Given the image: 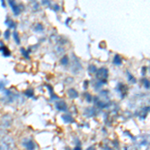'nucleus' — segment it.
I'll use <instances>...</instances> for the list:
<instances>
[{
	"mask_svg": "<svg viewBox=\"0 0 150 150\" xmlns=\"http://www.w3.org/2000/svg\"><path fill=\"white\" fill-rule=\"evenodd\" d=\"M15 142L10 136H3L0 139V150H13Z\"/></svg>",
	"mask_w": 150,
	"mask_h": 150,
	"instance_id": "f257e3e1",
	"label": "nucleus"
},
{
	"mask_svg": "<svg viewBox=\"0 0 150 150\" xmlns=\"http://www.w3.org/2000/svg\"><path fill=\"white\" fill-rule=\"evenodd\" d=\"M96 76H97V79L101 82L102 84H105L106 80H107L108 77V69L105 68V67H101V68L97 69L96 71Z\"/></svg>",
	"mask_w": 150,
	"mask_h": 150,
	"instance_id": "f03ea898",
	"label": "nucleus"
},
{
	"mask_svg": "<svg viewBox=\"0 0 150 150\" xmlns=\"http://www.w3.org/2000/svg\"><path fill=\"white\" fill-rule=\"evenodd\" d=\"M12 121H13V118L10 114H5L1 117V120H0V124L3 128H7L9 126H11Z\"/></svg>",
	"mask_w": 150,
	"mask_h": 150,
	"instance_id": "7ed1b4c3",
	"label": "nucleus"
},
{
	"mask_svg": "<svg viewBox=\"0 0 150 150\" xmlns=\"http://www.w3.org/2000/svg\"><path fill=\"white\" fill-rule=\"evenodd\" d=\"M22 145L24 148H26L27 150H35L36 149V144L31 138H24L22 140Z\"/></svg>",
	"mask_w": 150,
	"mask_h": 150,
	"instance_id": "20e7f679",
	"label": "nucleus"
},
{
	"mask_svg": "<svg viewBox=\"0 0 150 150\" xmlns=\"http://www.w3.org/2000/svg\"><path fill=\"white\" fill-rule=\"evenodd\" d=\"M71 70L74 72V73H78V72L81 70L80 62H79V60L77 59V58L74 56V55H73V66H72Z\"/></svg>",
	"mask_w": 150,
	"mask_h": 150,
	"instance_id": "39448f33",
	"label": "nucleus"
},
{
	"mask_svg": "<svg viewBox=\"0 0 150 150\" xmlns=\"http://www.w3.org/2000/svg\"><path fill=\"white\" fill-rule=\"evenodd\" d=\"M8 3H9V5H10L11 8H12V11H13V13L15 14V15H18V14L20 13V9H19L18 4L16 3L15 1H9Z\"/></svg>",
	"mask_w": 150,
	"mask_h": 150,
	"instance_id": "423d86ee",
	"label": "nucleus"
},
{
	"mask_svg": "<svg viewBox=\"0 0 150 150\" xmlns=\"http://www.w3.org/2000/svg\"><path fill=\"white\" fill-rule=\"evenodd\" d=\"M56 108L59 111H66L67 110V104L63 100H59L56 102Z\"/></svg>",
	"mask_w": 150,
	"mask_h": 150,
	"instance_id": "0eeeda50",
	"label": "nucleus"
},
{
	"mask_svg": "<svg viewBox=\"0 0 150 150\" xmlns=\"http://www.w3.org/2000/svg\"><path fill=\"white\" fill-rule=\"evenodd\" d=\"M67 94H68V96L70 98H77L78 97V92H77L74 88L68 89V90H67Z\"/></svg>",
	"mask_w": 150,
	"mask_h": 150,
	"instance_id": "6e6552de",
	"label": "nucleus"
},
{
	"mask_svg": "<svg viewBox=\"0 0 150 150\" xmlns=\"http://www.w3.org/2000/svg\"><path fill=\"white\" fill-rule=\"evenodd\" d=\"M62 119H63L65 122H68V123L74 122L73 117H72V116L70 115V114H64V115H62Z\"/></svg>",
	"mask_w": 150,
	"mask_h": 150,
	"instance_id": "1a4fd4ad",
	"label": "nucleus"
},
{
	"mask_svg": "<svg viewBox=\"0 0 150 150\" xmlns=\"http://www.w3.org/2000/svg\"><path fill=\"white\" fill-rule=\"evenodd\" d=\"M113 63L115 65H117V66H119V65H121L122 63V58L119 56V55H115L114 58H113Z\"/></svg>",
	"mask_w": 150,
	"mask_h": 150,
	"instance_id": "9d476101",
	"label": "nucleus"
},
{
	"mask_svg": "<svg viewBox=\"0 0 150 150\" xmlns=\"http://www.w3.org/2000/svg\"><path fill=\"white\" fill-rule=\"evenodd\" d=\"M85 112H89V114H87V115H86V116H88V117H92V116L96 115V110L94 109L93 107L87 108V109L85 110Z\"/></svg>",
	"mask_w": 150,
	"mask_h": 150,
	"instance_id": "9b49d317",
	"label": "nucleus"
},
{
	"mask_svg": "<svg viewBox=\"0 0 150 150\" xmlns=\"http://www.w3.org/2000/svg\"><path fill=\"white\" fill-rule=\"evenodd\" d=\"M88 71L90 72L91 74H94V73H96V71H97V68H96V66L95 65H89V67H88Z\"/></svg>",
	"mask_w": 150,
	"mask_h": 150,
	"instance_id": "f8f14e48",
	"label": "nucleus"
},
{
	"mask_svg": "<svg viewBox=\"0 0 150 150\" xmlns=\"http://www.w3.org/2000/svg\"><path fill=\"white\" fill-rule=\"evenodd\" d=\"M0 50H1L2 53H3V55H4L5 57H7V56H9V55H10V51H8L6 47L2 46V48H0Z\"/></svg>",
	"mask_w": 150,
	"mask_h": 150,
	"instance_id": "ddd939ff",
	"label": "nucleus"
},
{
	"mask_svg": "<svg viewBox=\"0 0 150 150\" xmlns=\"http://www.w3.org/2000/svg\"><path fill=\"white\" fill-rule=\"evenodd\" d=\"M60 62H61V64L63 65V66H66V65H68V62H69L68 57H67V56H63Z\"/></svg>",
	"mask_w": 150,
	"mask_h": 150,
	"instance_id": "4468645a",
	"label": "nucleus"
},
{
	"mask_svg": "<svg viewBox=\"0 0 150 150\" xmlns=\"http://www.w3.org/2000/svg\"><path fill=\"white\" fill-rule=\"evenodd\" d=\"M127 76H128V80L131 82V83H135V82H136V79H135L134 77H133V75L128 71H127Z\"/></svg>",
	"mask_w": 150,
	"mask_h": 150,
	"instance_id": "2eb2a0df",
	"label": "nucleus"
},
{
	"mask_svg": "<svg viewBox=\"0 0 150 150\" xmlns=\"http://www.w3.org/2000/svg\"><path fill=\"white\" fill-rule=\"evenodd\" d=\"M25 95L28 96V97H33V95H34V91H33V89H28V90H26Z\"/></svg>",
	"mask_w": 150,
	"mask_h": 150,
	"instance_id": "dca6fc26",
	"label": "nucleus"
},
{
	"mask_svg": "<svg viewBox=\"0 0 150 150\" xmlns=\"http://www.w3.org/2000/svg\"><path fill=\"white\" fill-rule=\"evenodd\" d=\"M43 29H44V27H43V25H42V24H40V23L36 24L35 27H34L35 31H43Z\"/></svg>",
	"mask_w": 150,
	"mask_h": 150,
	"instance_id": "f3484780",
	"label": "nucleus"
},
{
	"mask_svg": "<svg viewBox=\"0 0 150 150\" xmlns=\"http://www.w3.org/2000/svg\"><path fill=\"white\" fill-rule=\"evenodd\" d=\"M6 24L10 28H14V27H15V23H14L12 20H10V19H7V20H6Z\"/></svg>",
	"mask_w": 150,
	"mask_h": 150,
	"instance_id": "a211bd4d",
	"label": "nucleus"
},
{
	"mask_svg": "<svg viewBox=\"0 0 150 150\" xmlns=\"http://www.w3.org/2000/svg\"><path fill=\"white\" fill-rule=\"evenodd\" d=\"M13 36H14V39H15L16 43H17V44H19V43H20V39H19L18 33L17 32H13Z\"/></svg>",
	"mask_w": 150,
	"mask_h": 150,
	"instance_id": "6ab92c4d",
	"label": "nucleus"
},
{
	"mask_svg": "<svg viewBox=\"0 0 150 150\" xmlns=\"http://www.w3.org/2000/svg\"><path fill=\"white\" fill-rule=\"evenodd\" d=\"M6 84H7L6 81H0V90H3Z\"/></svg>",
	"mask_w": 150,
	"mask_h": 150,
	"instance_id": "aec40b11",
	"label": "nucleus"
},
{
	"mask_svg": "<svg viewBox=\"0 0 150 150\" xmlns=\"http://www.w3.org/2000/svg\"><path fill=\"white\" fill-rule=\"evenodd\" d=\"M143 84H144L145 88L149 89V81H148V79H144V80H143Z\"/></svg>",
	"mask_w": 150,
	"mask_h": 150,
	"instance_id": "412c9836",
	"label": "nucleus"
},
{
	"mask_svg": "<svg viewBox=\"0 0 150 150\" xmlns=\"http://www.w3.org/2000/svg\"><path fill=\"white\" fill-rule=\"evenodd\" d=\"M85 96H86V99H87V101H88V102L92 101V98H91V95H90V94L86 93V94H85Z\"/></svg>",
	"mask_w": 150,
	"mask_h": 150,
	"instance_id": "4be33fe9",
	"label": "nucleus"
},
{
	"mask_svg": "<svg viewBox=\"0 0 150 150\" xmlns=\"http://www.w3.org/2000/svg\"><path fill=\"white\" fill-rule=\"evenodd\" d=\"M21 52H22V54L25 56L26 58H29V56H28V53L27 52H25V50H24V48H21Z\"/></svg>",
	"mask_w": 150,
	"mask_h": 150,
	"instance_id": "5701e85b",
	"label": "nucleus"
},
{
	"mask_svg": "<svg viewBox=\"0 0 150 150\" xmlns=\"http://www.w3.org/2000/svg\"><path fill=\"white\" fill-rule=\"evenodd\" d=\"M4 36H5L6 39H8V38H9V31L8 30H7L5 33H4Z\"/></svg>",
	"mask_w": 150,
	"mask_h": 150,
	"instance_id": "b1692460",
	"label": "nucleus"
},
{
	"mask_svg": "<svg viewBox=\"0 0 150 150\" xmlns=\"http://www.w3.org/2000/svg\"><path fill=\"white\" fill-rule=\"evenodd\" d=\"M86 150H96V149H95V147H94V146H90V147H88Z\"/></svg>",
	"mask_w": 150,
	"mask_h": 150,
	"instance_id": "393cba45",
	"label": "nucleus"
},
{
	"mask_svg": "<svg viewBox=\"0 0 150 150\" xmlns=\"http://www.w3.org/2000/svg\"><path fill=\"white\" fill-rule=\"evenodd\" d=\"M54 8H55L54 10H56V11H57V10H59V6H58L57 4H56V5H54Z\"/></svg>",
	"mask_w": 150,
	"mask_h": 150,
	"instance_id": "a878e982",
	"label": "nucleus"
},
{
	"mask_svg": "<svg viewBox=\"0 0 150 150\" xmlns=\"http://www.w3.org/2000/svg\"><path fill=\"white\" fill-rule=\"evenodd\" d=\"M42 4H45V5H47V4H50V2H48V1H46V0H45V1L42 2Z\"/></svg>",
	"mask_w": 150,
	"mask_h": 150,
	"instance_id": "bb28decb",
	"label": "nucleus"
},
{
	"mask_svg": "<svg viewBox=\"0 0 150 150\" xmlns=\"http://www.w3.org/2000/svg\"><path fill=\"white\" fill-rule=\"evenodd\" d=\"M67 80H68V81H67V83H71V80H72V78H67Z\"/></svg>",
	"mask_w": 150,
	"mask_h": 150,
	"instance_id": "cd10ccee",
	"label": "nucleus"
},
{
	"mask_svg": "<svg viewBox=\"0 0 150 150\" xmlns=\"http://www.w3.org/2000/svg\"><path fill=\"white\" fill-rule=\"evenodd\" d=\"M74 150H82L81 148H80V147H79V146H77V147H75V148H74Z\"/></svg>",
	"mask_w": 150,
	"mask_h": 150,
	"instance_id": "c85d7f7f",
	"label": "nucleus"
},
{
	"mask_svg": "<svg viewBox=\"0 0 150 150\" xmlns=\"http://www.w3.org/2000/svg\"><path fill=\"white\" fill-rule=\"evenodd\" d=\"M1 4H2V6H5V3H4V1H2Z\"/></svg>",
	"mask_w": 150,
	"mask_h": 150,
	"instance_id": "c756f323",
	"label": "nucleus"
},
{
	"mask_svg": "<svg viewBox=\"0 0 150 150\" xmlns=\"http://www.w3.org/2000/svg\"><path fill=\"white\" fill-rule=\"evenodd\" d=\"M0 35H1V33H0Z\"/></svg>",
	"mask_w": 150,
	"mask_h": 150,
	"instance_id": "7c9ffc66",
	"label": "nucleus"
}]
</instances>
